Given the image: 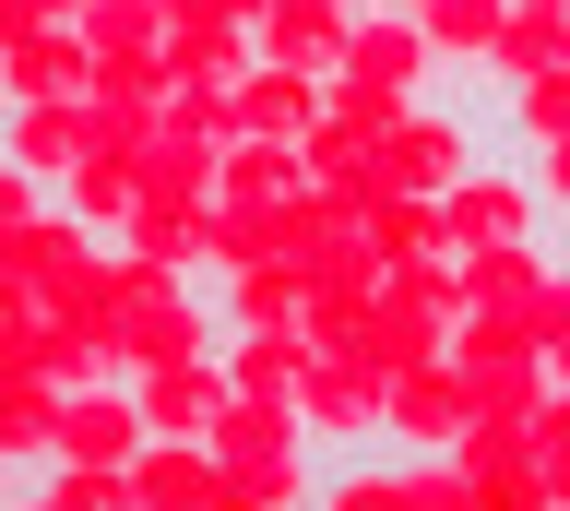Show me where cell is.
Returning a JSON list of instances; mask_svg holds the SVG:
<instances>
[{"mask_svg": "<svg viewBox=\"0 0 570 511\" xmlns=\"http://www.w3.org/2000/svg\"><path fill=\"white\" fill-rule=\"evenodd\" d=\"M488 155H499V131H488V119H475V108H452V96H428V108L404 119L381 155H368V190H416V203H452V190L488 167Z\"/></svg>", "mask_w": 570, "mask_h": 511, "instance_id": "1", "label": "cell"}, {"mask_svg": "<svg viewBox=\"0 0 570 511\" xmlns=\"http://www.w3.org/2000/svg\"><path fill=\"white\" fill-rule=\"evenodd\" d=\"M440 238H452V262H475V250L559 238V215H547V190H534V167H523V155H488V167H475V179L440 203Z\"/></svg>", "mask_w": 570, "mask_h": 511, "instance_id": "2", "label": "cell"}, {"mask_svg": "<svg viewBox=\"0 0 570 511\" xmlns=\"http://www.w3.org/2000/svg\"><path fill=\"white\" fill-rule=\"evenodd\" d=\"M381 404H392V381H368L345 345H321L309 381H297V416H309L321 452H392V440H381Z\"/></svg>", "mask_w": 570, "mask_h": 511, "instance_id": "3", "label": "cell"}, {"mask_svg": "<svg viewBox=\"0 0 570 511\" xmlns=\"http://www.w3.org/2000/svg\"><path fill=\"white\" fill-rule=\"evenodd\" d=\"M142 452H155V416H142V393H131V381H96V393H71V404H60V452H48V464L107 475V464H142Z\"/></svg>", "mask_w": 570, "mask_h": 511, "instance_id": "4", "label": "cell"}, {"mask_svg": "<svg viewBox=\"0 0 570 511\" xmlns=\"http://www.w3.org/2000/svg\"><path fill=\"white\" fill-rule=\"evenodd\" d=\"M333 83H381V96L428 108V96H440V60H428L416 12H392V0H368V12H356V37H345V72H333Z\"/></svg>", "mask_w": 570, "mask_h": 511, "instance_id": "5", "label": "cell"}, {"mask_svg": "<svg viewBox=\"0 0 570 511\" xmlns=\"http://www.w3.org/2000/svg\"><path fill=\"white\" fill-rule=\"evenodd\" d=\"M463 429H475V393H463V357H428L392 381L381 404V440L392 452H463Z\"/></svg>", "mask_w": 570, "mask_h": 511, "instance_id": "6", "label": "cell"}, {"mask_svg": "<svg viewBox=\"0 0 570 511\" xmlns=\"http://www.w3.org/2000/svg\"><path fill=\"white\" fill-rule=\"evenodd\" d=\"M249 72H262V37H249V24H226V12H203V0L167 24V83L178 96H238Z\"/></svg>", "mask_w": 570, "mask_h": 511, "instance_id": "7", "label": "cell"}, {"mask_svg": "<svg viewBox=\"0 0 570 511\" xmlns=\"http://www.w3.org/2000/svg\"><path fill=\"white\" fill-rule=\"evenodd\" d=\"M107 155V108H12V144H0V167H24V179H83Z\"/></svg>", "mask_w": 570, "mask_h": 511, "instance_id": "8", "label": "cell"}, {"mask_svg": "<svg viewBox=\"0 0 570 511\" xmlns=\"http://www.w3.org/2000/svg\"><path fill=\"white\" fill-rule=\"evenodd\" d=\"M0 108H96V48L83 37H12L0 48Z\"/></svg>", "mask_w": 570, "mask_h": 511, "instance_id": "9", "label": "cell"}, {"mask_svg": "<svg viewBox=\"0 0 570 511\" xmlns=\"http://www.w3.org/2000/svg\"><path fill=\"white\" fill-rule=\"evenodd\" d=\"M131 393H142V416H155V440H203V452H214L226 404H238V368H226V357H203V368H142Z\"/></svg>", "mask_w": 570, "mask_h": 511, "instance_id": "10", "label": "cell"}, {"mask_svg": "<svg viewBox=\"0 0 570 511\" xmlns=\"http://www.w3.org/2000/svg\"><path fill=\"white\" fill-rule=\"evenodd\" d=\"M249 37H262V72H309V83H333V72H345L356 12H333V0H274Z\"/></svg>", "mask_w": 570, "mask_h": 511, "instance_id": "11", "label": "cell"}, {"mask_svg": "<svg viewBox=\"0 0 570 511\" xmlns=\"http://www.w3.org/2000/svg\"><path fill=\"white\" fill-rule=\"evenodd\" d=\"M416 37L440 60V83H488L499 37H511V0H416Z\"/></svg>", "mask_w": 570, "mask_h": 511, "instance_id": "12", "label": "cell"}, {"mask_svg": "<svg viewBox=\"0 0 570 511\" xmlns=\"http://www.w3.org/2000/svg\"><path fill=\"white\" fill-rule=\"evenodd\" d=\"M321 475H333V452H321V440L238 452V464H226V511H321Z\"/></svg>", "mask_w": 570, "mask_h": 511, "instance_id": "13", "label": "cell"}, {"mask_svg": "<svg viewBox=\"0 0 570 511\" xmlns=\"http://www.w3.org/2000/svg\"><path fill=\"white\" fill-rule=\"evenodd\" d=\"M83 262H107V238L83 215H36V226H0V286H71Z\"/></svg>", "mask_w": 570, "mask_h": 511, "instance_id": "14", "label": "cell"}, {"mask_svg": "<svg viewBox=\"0 0 570 511\" xmlns=\"http://www.w3.org/2000/svg\"><path fill=\"white\" fill-rule=\"evenodd\" d=\"M381 297H392V274L368 262V238H345V250H333V262L309 274V309H297V322H309V345H345V333L368 322Z\"/></svg>", "mask_w": 570, "mask_h": 511, "instance_id": "15", "label": "cell"}, {"mask_svg": "<svg viewBox=\"0 0 570 511\" xmlns=\"http://www.w3.org/2000/svg\"><path fill=\"white\" fill-rule=\"evenodd\" d=\"M463 475H475V511H547L534 429H463Z\"/></svg>", "mask_w": 570, "mask_h": 511, "instance_id": "16", "label": "cell"}, {"mask_svg": "<svg viewBox=\"0 0 570 511\" xmlns=\"http://www.w3.org/2000/svg\"><path fill=\"white\" fill-rule=\"evenodd\" d=\"M60 381L48 368H0V464H24V475H48V452H60Z\"/></svg>", "mask_w": 570, "mask_h": 511, "instance_id": "17", "label": "cell"}, {"mask_svg": "<svg viewBox=\"0 0 570 511\" xmlns=\"http://www.w3.org/2000/svg\"><path fill=\"white\" fill-rule=\"evenodd\" d=\"M142 511H226V452H203V440H155L131 464Z\"/></svg>", "mask_w": 570, "mask_h": 511, "instance_id": "18", "label": "cell"}, {"mask_svg": "<svg viewBox=\"0 0 570 511\" xmlns=\"http://www.w3.org/2000/svg\"><path fill=\"white\" fill-rule=\"evenodd\" d=\"M214 309H226L238 333H262V322H297V309H309V262H285V250L238 262V274H214Z\"/></svg>", "mask_w": 570, "mask_h": 511, "instance_id": "19", "label": "cell"}, {"mask_svg": "<svg viewBox=\"0 0 570 511\" xmlns=\"http://www.w3.org/2000/svg\"><path fill=\"white\" fill-rule=\"evenodd\" d=\"M345 357L368 368V381H404V368H428V357H452V333H440V322H416V309H404V297H381V309H368V322L345 333Z\"/></svg>", "mask_w": 570, "mask_h": 511, "instance_id": "20", "label": "cell"}, {"mask_svg": "<svg viewBox=\"0 0 570 511\" xmlns=\"http://www.w3.org/2000/svg\"><path fill=\"white\" fill-rule=\"evenodd\" d=\"M356 238H368V262H381V274H404V262H440V250H452V238H440V203H416V190H368Z\"/></svg>", "mask_w": 570, "mask_h": 511, "instance_id": "21", "label": "cell"}, {"mask_svg": "<svg viewBox=\"0 0 570 511\" xmlns=\"http://www.w3.org/2000/svg\"><path fill=\"white\" fill-rule=\"evenodd\" d=\"M297 190H309L297 144H226V179H214L226 215H274V203H297Z\"/></svg>", "mask_w": 570, "mask_h": 511, "instance_id": "22", "label": "cell"}, {"mask_svg": "<svg viewBox=\"0 0 570 511\" xmlns=\"http://www.w3.org/2000/svg\"><path fill=\"white\" fill-rule=\"evenodd\" d=\"M60 215H83L107 250H119V238H131V215H142V167H131V155H96L83 179H60Z\"/></svg>", "mask_w": 570, "mask_h": 511, "instance_id": "23", "label": "cell"}, {"mask_svg": "<svg viewBox=\"0 0 570 511\" xmlns=\"http://www.w3.org/2000/svg\"><path fill=\"white\" fill-rule=\"evenodd\" d=\"M226 345H238V322H226L214 286H203V297H178L167 322L142 333V368H203V357H226ZM142 368H131V381H142Z\"/></svg>", "mask_w": 570, "mask_h": 511, "instance_id": "24", "label": "cell"}, {"mask_svg": "<svg viewBox=\"0 0 570 511\" xmlns=\"http://www.w3.org/2000/svg\"><path fill=\"white\" fill-rule=\"evenodd\" d=\"M309 322H262V333H238V345H226V368H238V393H297V381H309Z\"/></svg>", "mask_w": 570, "mask_h": 511, "instance_id": "25", "label": "cell"}, {"mask_svg": "<svg viewBox=\"0 0 570 511\" xmlns=\"http://www.w3.org/2000/svg\"><path fill=\"white\" fill-rule=\"evenodd\" d=\"M534 144H570V60L499 96V155H534Z\"/></svg>", "mask_w": 570, "mask_h": 511, "instance_id": "26", "label": "cell"}, {"mask_svg": "<svg viewBox=\"0 0 570 511\" xmlns=\"http://www.w3.org/2000/svg\"><path fill=\"white\" fill-rule=\"evenodd\" d=\"M463 393H475V429H534L547 416V357H511V368H463Z\"/></svg>", "mask_w": 570, "mask_h": 511, "instance_id": "27", "label": "cell"}, {"mask_svg": "<svg viewBox=\"0 0 570 511\" xmlns=\"http://www.w3.org/2000/svg\"><path fill=\"white\" fill-rule=\"evenodd\" d=\"M559 60H570V12H523V0H511V37H499V60H488V96L559 72Z\"/></svg>", "mask_w": 570, "mask_h": 511, "instance_id": "28", "label": "cell"}, {"mask_svg": "<svg viewBox=\"0 0 570 511\" xmlns=\"http://www.w3.org/2000/svg\"><path fill=\"white\" fill-rule=\"evenodd\" d=\"M392 511H475L463 452H392Z\"/></svg>", "mask_w": 570, "mask_h": 511, "instance_id": "29", "label": "cell"}, {"mask_svg": "<svg viewBox=\"0 0 570 511\" xmlns=\"http://www.w3.org/2000/svg\"><path fill=\"white\" fill-rule=\"evenodd\" d=\"M392 297H404L416 322H440V333L475 322V286H463V262H452V250H440V262H404V274H392Z\"/></svg>", "mask_w": 570, "mask_h": 511, "instance_id": "30", "label": "cell"}, {"mask_svg": "<svg viewBox=\"0 0 570 511\" xmlns=\"http://www.w3.org/2000/svg\"><path fill=\"white\" fill-rule=\"evenodd\" d=\"M368 131H356V119H321L309 144H297V167H309V190H368Z\"/></svg>", "mask_w": 570, "mask_h": 511, "instance_id": "31", "label": "cell"}, {"mask_svg": "<svg viewBox=\"0 0 570 511\" xmlns=\"http://www.w3.org/2000/svg\"><path fill=\"white\" fill-rule=\"evenodd\" d=\"M452 357H463V368H511V357H547V345H534L511 309H475V322L452 333Z\"/></svg>", "mask_w": 570, "mask_h": 511, "instance_id": "32", "label": "cell"}, {"mask_svg": "<svg viewBox=\"0 0 570 511\" xmlns=\"http://www.w3.org/2000/svg\"><path fill=\"white\" fill-rule=\"evenodd\" d=\"M60 511H142V488H131V464H107V475H71V464H48L36 475Z\"/></svg>", "mask_w": 570, "mask_h": 511, "instance_id": "33", "label": "cell"}, {"mask_svg": "<svg viewBox=\"0 0 570 511\" xmlns=\"http://www.w3.org/2000/svg\"><path fill=\"white\" fill-rule=\"evenodd\" d=\"M534 464H547V500L570 511V393H547V416H534Z\"/></svg>", "mask_w": 570, "mask_h": 511, "instance_id": "34", "label": "cell"}, {"mask_svg": "<svg viewBox=\"0 0 570 511\" xmlns=\"http://www.w3.org/2000/svg\"><path fill=\"white\" fill-rule=\"evenodd\" d=\"M523 167H534V190H547V215H559V226H570V144H534V155H523Z\"/></svg>", "mask_w": 570, "mask_h": 511, "instance_id": "35", "label": "cell"}, {"mask_svg": "<svg viewBox=\"0 0 570 511\" xmlns=\"http://www.w3.org/2000/svg\"><path fill=\"white\" fill-rule=\"evenodd\" d=\"M0 511H60V500H48V488H36V475H24V488H12V500H0Z\"/></svg>", "mask_w": 570, "mask_h": 511, "instance_id": "36", "label": "cell"}, {"mask_svg": "<svg viewBox=\"0 0 570 511\" xmlns=\"http://www.w3.org/2000/svg\"><path fill=\"white\" fill-rule=\"evenodd\" d=\"M547 381H559V393H570V333H559V345H547Z\"/></svg>", "mask_w": 570, "mask_h": 511, "instance_id": "37", "label": "cell"}, {"mask_svg": "<svg viewBox=\"0 0 570 511\" xmlns=\"http://www.w3.org/2000/svg\"><path fill=\"white\" fill-rule=\"evenodd\" d=\"M392 12H416V0H392Z\"/></svg>", "mask_w": 570, "mask_h": 511, "instance_id": "38", "label": "cell"}]
</instances>
